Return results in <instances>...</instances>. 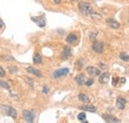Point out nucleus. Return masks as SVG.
I'll use <instances>...</instances> for the list:
<instances>
[{"mask_svg": "<svg viewBox=\"0 0 129 123\" xmlns=\"http://www.w3.org/2000/svg\"><path fill=\"white\" fill-rule=\"evenodd\" d=\"M79 9L80 11L85 14V15H91L92 14V8L90 6L89 3H86V2H81L79 4Z\"/></svg>", "mask_w": 129, "mask_h": 123, "instance_id": "f257e3e1", "label": "nucleus"}, {"mask_svg": "<svg viewBox=\"0 0 129 123\" xmlns=\"http://www.w3.org/2000/svg\"><path fill=\"white\" fill-rule=\"evenodd\" d=\"M1 109L4 112V114H6L7 116H10V117H12L14 119L17 118V112H16V110L13 107H11L9 105H2Z\"/></svg>", "mask_w": 129, "mask_h": 123, "instance_id": "f03ea898", "label": "nucleus"}, {"mask_svg": "<svg viewBox=\"0 0 129 123\" xmlns=\"http://www.w3.org/2000/svg\"><path fill=\"white\" fill-rule=\"evenodd\" d=\"M23 118L26 122H33L34 121V113L31 110H24L23 111Z\"/></svg>", "mask_w": 129, "mask_h": 123, "instance_id": "7ed1b4c3", "label": "nucleus"}, {"mask_svg": "<svg viewBox=\"0 0 129 123\" xmlns=\"http://www.w3.org/2000/svg\"><path fill=\"white\" fill-rule=\"evenodd\" d=\"M69 71H70V70H69V68H60V69H58V70H56V71L54 72V78H55V79H58V78L64 77V76L68 75Z\"/></svg>", "mask_w": 129, "mask_h": 123, "instance_id": "20e7f679", "label": "nucleus"}, {"mask_svg": "<svg viewBox=\"0 0 129 123\" xmlns=\"http://www.w3.org/2000/svg\"><path fill=\"white\" fill-rule=\"evenodd\" d=\"M86 71L90 77H97V76L100 75V70L98 68H94V67H88L86 68Z\"/></svg>", "mask_w": 129, "mask_h": 123, "instance_id": "39448f33", "label": "nucleus"}, {"mask_svg": "<svg viewBox=\"0 0 129 123\" xmlns=\"http://www.w3.org/2000/svg\"><path fill=\"white\" fill-rule=\"evenodd\" d=\"M92 49L97 54H101L103 52V44L100 42H94L92 45Z\"/></svg>", "mask_w": 129, "mask_h": 123, "instance_id": "423d86ee", "label": "nucleus"}, {"mask_svg": "<svg viewBox=\"0 0 129 123\" xmlns=\"http://www.w3.org/2000/svg\"><path fill=\"white\" fill-rule=\"evenodd\" d=\"M125 104H126V99L121 96L117 97V99H116V105L119 109H123L125 107Z\"/></svg>", "mask_w": 129, "mask_h": 123, "instance_id": "0eeeda50", "label": "nucleus"}, {"mask_svg": "<svg viewBox=\"0 0 129 123\" xmlns=\"http://www.w3.org/2000/svg\"><path fill=\"white\" fill-rule=\"evenodd\" d=\"M106 23H107V25H109L111 28H113V29H118L119 27H120V24L117 22V21H115L114 19H107L106 20Z\"/></svg>", "mask_w": 129, "mask_h": 123, "instance_id": "6e6552de", "label": "nucleus"}, {"mask_svg": "<svg viewBox=\"0 0 129 123\" xmlns=\"http://www.w3.org/2000/svg\"><path fill=\"white\" fill-rule=\"evenodd\" d=\"M103 119H104L106 122H120L119 119H117L116 117L112 116V115H108V114H103L102 115Z\"/></svg>", "mask_w": 129, "mask_h": 123, "instance_id": "1a4fd4ad", "label": "nucleus"}, {"mask_svg": "<svg viewBox=\"0 0 129 123\" xmlns=\"http://www.w3.org/2000/svg\"><path fill=\"white\" fill-rule=\"evenodd\" d=\"M109 73L108 72H104L99 77V82L100 83H107L109 81Z\"/></svg>", "mask_w": 129, "mask_h": 123, "instance_id": "9d476101", "label": "nucleus"}, {"mask_svg": "<svg viewBox=\"0 0 129 123\" xmlns=\"http://www.w3.org/2000/svg\"><path fill=\"white\" fill-rule=\"evenodd\" d=\"M76 40H77V36H76V34H74V33L69 34L68 37H67V39H66V41H67L68 43H70V44H72V43L76 42Z\"/></svg>", "mask_w": 129, "mask_h": 123, "instance_id": "9b49d317", "label": "nucleus"}, {"mask_svg": "<svg viewBox=\"0 0 129 123\" xmlns=\"http://www.w3.org/2000/svg\"><path fill=\"white\" fill-rule=\"evenodd\" d=\"M27 70H28L30 73H33V75H35V76L38 77V78H42V73H41V71H39L37 68H33V67H29V68H27Z\"/></svg>", "mask_w": 129, "mask_h": 123, "instance_id": "f8f14e48", "label": "nucleus"}, {"mask_svg": "<svg viewBox=\"0 0 129 123\" xmlns=\"http://www.w3.org/2000/svg\"><path fill=\"white\" fill-rule=\"evenodd\" d=\"M75 82L79 83L80 85H83L85 84V82H86V79H85V75H83V73H80V75H77L75 77Z\"/></svg>", "mask_w": 129, "mask_h": 123, "instance_id": "ddd939ff", "label": "nucleus"}, {"mask_svg": "<svg viewBox=\"0 0 129 123\" xmlns=\"http://www.w3.org/2000/svg\"><path fill=\"white\" fill-rule=\"evenodd\" d=\"M63 56L65 58H68V57H71L72 56V49L69 47V46H66L63 50Z\"/></svg>", "mask_w": 129, "mask_h": 123, "instance_id": "4468645a", "label": "nucleus"}, {"mask_svg": "<svg viewBox=\"0 0 129 123\" xmlns=\"http://www.w3.org/2000/svg\"><path fill=\"white\" fill-rule=\"evenodd\" d=\"M79 99H80L82 102H85V103L89 102V97H88L86 94H85V93H81V94H79Z\"/></svg>", "mask_w": 129, "mask_h": 123, "instance_id": "2eb2a0df", "label": "nucleus"}, {"mask_svg": "<svg viewBox=\"0 0 129 123\" xmlns=\"http://www.w3.org/2000/svg\"><path fill=\"white\" fill-rule=\"evenodd\" d=\"M80 108L83 109V110L89 111V112H95L96 111V108L94 106H92V105H84V106H81Z\"/></svg>", "mask_w": 129, "mask_h": 123, "instance_id": "dca6fc26", "label": "nucleus"}, {"mask_svg": "<svg viewBox=\"0 0 129 123\" xmlns=\"http://www.w3.org/2000/svg\"><path fill=\"white\" fill-rule=\"evenodd\" d=\"M33 20H35V22L38 24L40 27H44L45 26V20L42 17H37V18H33Z\"/></svg>", "mask_w": 129, "mask_h": 123, "instance_id": "f3484780", "label": "nucleus"}, {"mask_svg": "<svg viewBox=\"0 0 129 123\" xmlns=\"http://www.w3.org/2000/svg\"><path fill=\"white\" fill-rule=\"evenodd\" d=\"M33 61H34L35 64H41L42 63V56L39 55V54H36L33 58Z\"/></svg>", "mask_w": 129, "mask_h": 123, "instance_id": "a211bd4d", "label": "nucleus"}, {"mask_svg": "<svg viewBox=\"0 0 129 123\" xmlns=\"http://www.w3.org/2000/svg\"><path fill=\"white\" fill-rule=\"evenodd\" d=\"M120 59L124 62H129V55L126 53H121L120 54Z\"/></svg>", "mask_w": 129, "mask_h": 123, "instance_id": "6ab92c4d", "label": "nucleus"}, {"mask_svg": "<svg viewBox=\"0 0 129 123\" xmlns=\"http://www.w3.org/2000/svg\"><path fill=\"white\" fill-rule=\"evenodd\" d=\"M0 86L3 87V88H5V89H9V85L7 84V82H3V81H0Z\"/></svg>", "mask_w": 129, "mask_h": 123, "instance_id": "aec40b11", "label": "nucleus"}, {"mask_svg": "<svg viewBox=\"0 0 129 123\" xmlns=\"http://www.w3.org/2000/svg\"><path fill=\"white\" fill-rule=\"evenodd\" d=\"M77 118H79V120H85L86 119V113H84V112H82V113H80L79 115H77Z\"/></svg>", "mask_w": 129, "mask_h": 123, "instance_id": "412c9836", "label": "nucleus"}, {"mask_svg": "<svg viewBox=\"0 0 129 123\" xmlns=\"http://www.w3.org/2000/svg\"><path fill=\"white\" fill-rule=\"evenodd\" d=\"M92 83H93V80H92V79H89V80H87L86 82H85V84L87 85V86H90Z\"/></svg>", "mask_w": 129, "mask_h": 123, "instance_id": "4be33fe9", "label": "nucleus"}, {"mask_svg": "<svg viewBox=\"0 0 129 123\" xmlns=\"http://www.w3.org/2000/svg\"><path fill=\"white\" fill-rule=\"evenodd\" d=\"M4 76H5V70H4L3 68L0 67V78H2V77H4Z\"/></svg>", "mask_w": 129, "mask_h": 123, "instance_id": "5701e85b", "label": "nucleus"}, {"mask_svg": "<svg viewBox=\"0 0 129 123\" xmlns=\"http://www.w3.org/2000/svg\"><path fill=\"white\" fill-rule=\"evenodd\" d=\"M117 82H118V79L114 77V78L112 79V84L115 86V85H117Z\"/></svg>", "mask_w": 129, "mask_h": 123, "instance_id": "b1692460", "label": "nucleus"}, {"mask_svg": "<svg viewBox=\"0 0 129 123\" xmlns=\"http://www.w3.org/2000/svg\"><path fill=\"white\" fill-rule=\"evenodd\" d=\"M43 92H44V93H48V92H49V86H48V85H45V86H44Z\"/></svg>", "mask_w": 129, "mask_h": 123, "instance_id": "393cba45", "label": "nucleus"}, {"mask_svg": "<svg viewBox=\"0 0 129 123\" xmlns=\"http://www.w3.org/2000/svg\"><path fill=\"white\" fill-rule=\"evenodd\" d=\"M95 36H96V33H94V34H91V35H90V40H91V41H94V39H95Z\"/></svg>", "mask_w": 129, "mask_h": 123, "instance_id": "a878e982", "label": "nucleus"}, {"mask_svg": "<svg viewBox=\"0 0 129 123\" xmlns=\"http://www.w3.org/2000/svg\"><path fill=\"white\" fill-rule=\"evenodd\" d=\"M3 26H4V23H3V21H2L1 19H0V28L3 27Z\"/></svg>", "mask_w": 129, "mask_h": 123, "instance_id": "bb28decb", "label": "nucleus"}, {"mask_svg": "<svg viewBox=\"0 0 129 123\" xmlns=\"http://www.w3.org/2000/svg\"><path fill=\"white\" fill-rule=\"evenodd\" d=\"M120 82H122V83H124V82H126V80H125V79H124V78H122V79H121V80H120Z\"/></svg>", "mask_w": 129, "mask_h": 123, "instance_id": "cd10ccee", "label": "nucleus"}, {"mask_svg": "<svg viewBox=\"0 0 129 123\" xmlns=\"http://www.w3.org/2000/svg\"><path fill=\"white\" fill-rule=\"evenodd\" d=\"M73 1H79V0H73Z\"/></svg>", "mask_w": 129, "mask_h": 123, "instance_id": "c85d7f7f", "label": "nucleus"}]
</instances>
